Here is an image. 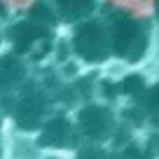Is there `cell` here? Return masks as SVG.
<instances>
[{
    "mask_svg": "<svg viewBox=\"0 0 159 159\" xmlns=\"http://www.w3.org/2000/svg\"><path fill=\"white\" fill-rule=\"evenodd\" d=\"M143 110H145V117H148L150 122L159 129V82L148 91V94H145Z\"/></svg>",
    "mask_w": 159,
    "mask_h": 159,
    "instance_id": "3957f363",
    "label": "cell"
},
{
    "mask_svg": "<svg viewBox=\"0 0 159 159\" xmlns=\"http://www.w3.org/2000/svg\"><path fill=\"white\" fill-rule=\"evenodd\" d=\"M77 126L70 124L68 119H52L42 126L40 131V143L45 145V148H52V150H68L77 143Z\"/></svg>",
    "mask_w": 159,
    "mask_h": 159,
    "instance_id": "7a4b0ae2",
    "label": "cell"
},
{
    "mask_svg": "<svg viewBox=\"0 0 159 159\" xmlns=\"http://www.w3.org/2000/svg\"><path fill=\"white\" fill-rule=\"evenodd\" d=\"M77 134L80 138H84L87 145H103L105 140H110L117 131V122H115V115L108 108H101V105H89L80 112L77 119Z\"/></svg>",
    "mask_w": 159,
    "mask_h": 159,
    "instance_id": "6da1fadb",
    "label": "cell"
},
{
    "mask_svg": "<svg viewBox=\"0 0 159 159\" xmlns=\"http://www.w3.org/2000/svg\"><path fill=\"white\" fill-rule=\"evenodd\" d=\"M75 159H110V154L108 150H103V145H84Z\"/></svg>",
    "mask_w": 159,
    "mask_h": 159,
    "instance_id": "277c9868",
    "label": "cell"
}]
</instances>
